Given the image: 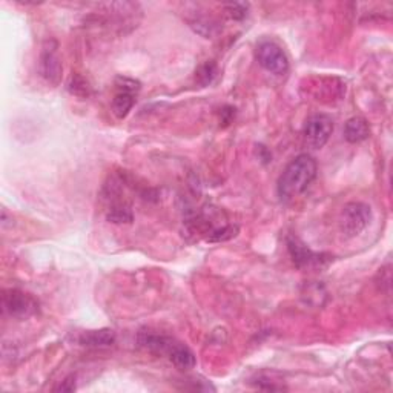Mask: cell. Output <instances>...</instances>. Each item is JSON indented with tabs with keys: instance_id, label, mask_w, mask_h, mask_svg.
Here are the masks:
<instances>
[{
	"instance_id": "obj_15",
	"label": "cell",
	"mask_w": 393,
	"mask_h": 393,
	"mask_svg": "<svg viewBox=\"0 0 393 393\" xmlns=\"http://www.w3.org/2000/svg\"><path fill=\"white\" fill-rule=\"evenodd\" d=\"M68 89L71 94H74L77 97H88L89 93H91V88H89L88 82L80 76H73L71 82L68 85Z\"/></svg>"
},
{
	"instance_id": "obj_8",
	"label": "cell",
	"mask_w": 393,
	"mask_h": 393,
	"mask_svg": "<svg viewBox=\"0 0 393 393\" xmlns=\"http://www.w3.org/2000/svg\"><path fill=\"white\" fill-rule=\"evenodd\" d=\"M40 74L47 82L57 85L61 76V60L57 52V45L48 42L40 56Z\"/></svg>"
},
{
	"instance_id": "obj_1",
	"label": "cell",
	"mask_w": 393,
	"mask_h": 393,
	"mask_svg": "<svg viewBox=\"0 0 393 393\" xmlns=\"http://www.w3.org/2000/svg\"><path fill=\"white\" fill-rule=\"evenodd\" d=\"M318 166L314 157L301 154L295 157L292 162L284 168L283 174L276 183V191L283 201H291L305 192L310 183L315 180Z\"/></svg>"
},
{
	"instance_id": "obj_6",
	"label": "cell",
	"mask_w": 393,
	"mask_h": 393,
	"mask_svg": "<svg viewBox=\"0 0 393 393\" xmlns=\"http://www.w3.org/2000/svg\"><path fill=\"white\" fill-rule=\"evenodd\" d=\"M117 93L112 98V112L117 119H124L136 105L137 94L140 91V83L128 77L117 78Z\"/></svg>"
},
{
	"instance_id": "obj_10",
	"label": "cell",
	"mask_w": 393,
	"mask_h": 393,
	"mask_svg": "<svg viewBox=\"0 0 393 393\" xmlns=\"http://www.w3.org/2000/svg\"><path fill=\"white\" fill-rule=\"evenodd\" d=\"M115 332L112 329H98V330H86L82 335L78 336V343L85 347H93V349H98V347H110L115 343Z\"/></svg>"
},
{
	"instance_id": "obj_3",
	"label": "cell",
	"mask_w": 393,
	"mask_h": 393,
	"mask_svg": "<svg viewBox=\"0 0 393 393\" xmlns=\"http://www.w3.org/2000/svg\"><path fill=\"white\" fill-rule=\"evenodd\" d=\"M2 309L6 315L25 319L37 312V301L19 289H6L2 293Z\"/></svg>"
},
{
	"instance_id": "obj_7",
	"label": "cell",
	"mask_w": 393,
	"mask_h": 393,
	"mask_svg": "<svg viewBox=\"0 0 393 393\" xmlns=\"http://www.w3.org/2000/svg\"><path fill=\"white\" fill-rule=\"evenodd\" d=\"M288 249L292 257V262L295 263V266L300 267V269H312V267H319L327 262V258H324L326 255L314 252L297 237L288 238Z\"/></svg>"
},
{
	"instance_id": "obj_9",
	"label": "cell",
	"mask_w": 393,
	"mask_h": 393,
	"mask_svg": "<svg viewBox=\"0 0 393 393\" xmlns=\"http://www.w3.org/2000/svg\"><path fill=\"white\" fill-rule=\"evenodd\" d=\"M137 341L143 349L157 355H169V352L172 351L174 344L177 343L171 336L151 332V330H141L137 336Z\"/></svg>"
},
{
	"instance_id": "obj_4",
	"label": "cell",
	"mask_w": 393,
	"mask_h": 393,
	"mask_svg": "<svg viewBox=\"0 0 393 393\" xmlns=\"http://www.w3.org/2000/svg\"><path fill=\"white\" fill-rule=\"evenodd\" d=\"M257 60L267 73L284 76L289 71V59L280 45L275 42H263L257 48Z\"/></svg>"
},
{
	"instance_id": "obj_16",
	"label": "cell",
	"mask_w": 393,
	"mask_h": 393,
	"mask_svg": "<svg viewBox=\"0 0 393 393\" xmlns=\"http://www.w3.org/2000/svg\"><path fill=\"white\" fill-rule=\"evenodd\" d=\"M223 8H225L226 13L229 14V17H232V19L243 20L247 16L249 5L247 4H226Z\"/></svg>"
},
{
	"instance_id": "obj_12",
	"label": "cell",
	"mask_w": 393,
	"mask_h": 393,
	"mask_svg": "<svg viewBox=\"0 0 393 393\" xmlns=\"http://www.w3.org/2000/svg\"><path fill=\"white\" fill-rule=\"evenodd\" d=\"M169 360H171L178 369L182 370H191L195 368V355L192 353V351L189 347L182 344V343H175L172 351L169 352Z\"/></svg>"
},
{
	"instance_id": "obj_13",
	"label": "cell",
	"mask_w": 393,
	"mask_h": 393,
	"mask_svg": "<svg viewBox=\"0 0 393 393\" xmlns=\"http://www.w3.org/2000/svg\"><path fill=\"white\" fill-rule=\"evenodd\" d=\"M106 220L110 223H114V225H123V223H132L134 221V213L129 204L124 203H117L110 209L108 216H106Z\"/></svg>"
},
{
	"instance_id": "obj_11",
	"label": "cell",
	"mask_w": 393,
	"mask_h": 393,
	"mask_svg": "<svg viewBox=\"0 0 393 393\" xmlns=\"http://www.w3.org/2000/svg\"><path fill=\"white\" fill-rule=\"evenodd\" d=\"M370 136L369 122L363 117H352L344 124V139L349 143H361Z\"/></svg>"
},
{
	"instance_id": "obj_2",
	"label": "cell",
	"mask_w": 393,
	"mask_h": 393,
	"mask_svg": "<svg viewBox=\"0 0 393 393\" xmlns=\"http://www.w3.org/2000/svg\"><path fill=\"white\" fill-rule=\"evenodd\" d=\"M372 209L369 204L361 201L347 203L339 217V229L346 238H353L370 225Z\"/></svg>"
},
{
	"instance_id": "obj_5",
	"label": "cell",
	"mask_w": 393,
	"mask_h": 393,
	"mask_svg": "<svg viewBox=\"0 0 393 393\" xmlns=\"http://www.w3.org/2000/svg\"><path fill=\"white\" fill-rule=\"evenodd\" d=\"M334 132V120L326 114H315L307 119L303 136L310 148L321 149Z\"/></svg>"
},
{
	"instance_id": "obj_18",
	"label": "cell",
	"mask_w": 393,
	"mask_h": 393,
	"mask_svg": "<svg viewBox=\"0 0 393 393\" xmlns=\"http://www.w3.org/2000/svg\"><path fill=\"white\" fill-rule=\"evenodd\" d=\"M56 390H59V392H74L76 390V378L68 377Z\"/></svg>"
},
{
	"instance_id": "obj_17",
	"label": "cell",
	"mask_w": 393,
	"mask_h": 393,
	"mask_svg": "<svg viewBox=\"0 0 393 393\" xmlns=\"http://www.w3.org/2000/svg\"><path fill=\"white\" fill-rule=\"evenodd\" d=\"M235 117V108H232V106H225L221 111V123L229 124L232 122V119Z\"/></svg>"
},
{
	"instance_id": "obj_14",
	"label": "cell",
	"mask_w": 393,
	"mask_h": 393,
	"mask_svg": "<svg viewBox=\"0 0 393 393\" xmlns=\"http://www.w3.org/2000/svg\"><path fill=\"white\" fill-rule=\"evenodd\" d=\"M217 77V65L213 61H208L200 66V69L196 71V78L203 86H208L213 82V78Z\"/></svg>"
}]
</instances>
